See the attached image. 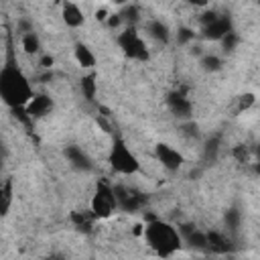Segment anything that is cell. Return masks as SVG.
Instances as JSON below:
<instances>
[{
  "mask_svg": "<svg viewBox=\"0 0 260 260\" xmlns=\"http://www.w3.org/2000/svg\"><path fill=\"white\" fill-rule=\"evenodd\" d=\"M53 63H55V59H53L51 55H43V57H41V67L49 69V67H53Z\"/></svg>",
  "mask_w": 260,
  "mask_h": 260,
  "instance_id": "obj_28",
  "label": "cell"
},
{
  "mask_svg": "<svg viewBox=\"0 0 260 260\" xmlns=\"http://www.w3.org/2000/svg\"><path fill=\"white\" fill-rule=\"evenodd\" d=\"M118 45H120L122 53H124L128 59H134V61H148L146 43L142 41V37L138 35V30H136L134 26H126L124 32H120Z\"/></svg>",
  "mask_w": 260,
  "mask_h": 260,
  "instance_id": "obj_4",
  "label": "cell"
},
{
  "mask_svg": "<svg viewBox=\"0 0 260 260\" xmlns=\"http://www.w3.org/2000/svg\"><path fill=\"white\" fill-rule=\"evenodd\" d=\"M207 248L213 250V252L223 254V252L230 250V244H228V240H225L221 234H217V232H209V234H207Z\"/></svg>",
  "mask_w": 260,
  "mask_h": 260,
  "instance_id": "obj_15",
  "label": "cell"
},
{
  "mask_svg": "<svg viewBox=\"0 0 260 260\" xmlns=\"http://www.w3.org/2000/svg\"><path fill=\"white\" fill-rule=\"evenodd\" d=\"M254 104H256V95H254V93H242V95L238 98V110H240V112L250 110Z\"/></svg>",
  "mask_w": 260,
  "mask_h": 260,
  "instance_id": "obj_19",
  "label": "cell"
},
{
  "mask_svg": "<svg viewBox=\"0 0 260 260\" xmlns=\"http://www.w3.org/2000/svg\"><path fill=\"white\" fill-rule=\"evenodd\" d=\"M114 2H116V4H124L126 0H114Z\"/></svg>",
  "mask_w": 260,
  "mask_h": 260,
  "instance_id": "obj_33",
  "label": "cell"
},
{
  "mask_svg": "<svg viewBox=\"0 0 260 260\" xmlns=\"http://www.w3.org/2000/svg\"><path fill=\"white\" fill-rule=\"evenodd\" d=\"M122 20L128 22V26H134L138 22V8L136 6H126L122 12Z\"/></svg>",
  "mask_w": 260,
  "mask_h": 260,
  "instance_id": "obj_20",
  "label": "cell"
},
{
  "mask_svg": "<svg viewBox=\"0 0 260 260\" xmlns=\"http://www.w3.org/2000/svg\"><path fill=\"white\" fill-rule=\"evenodd\" d=\"M221 45H223V49H225V51H234V49H236V45H238V35H236L234 30H230V32L221 39Z\"/></svg>",
  "mask_w": 260,
  "mask_h": 260,
  "instance_id": "obj_21",
  "label": "cell"
},
{
  "mask_svg": "<svg viewBox=\"0 0 260 260\" xmlns=\"http://www.w3.org/2000/svg\"><path fill=\"white\" fill-rule=\"evenodd\" d=\"M26 114L30 118H41V116H47L51 110H53V100L47 95V93H35L30 98V102L24 106Z\"/></svg>",
  "mask_w": 260,
  "mask_h": 260,
  "instance_id": "obj_8",
  "label": "cell"
},
{
  "mask_svg": "<svg viewBox=\"0 0 260 260\" xmlns=\"http://www.w3.org/2000/svg\"><path fill=\"white\" fill-rule=\"evenodd\" d=\"M215 18H217V12H213V10H211V12H205V14L201 16V24L205 26V24H209V22H213Z\"/></svg>",
  "mask_w": 260,
  "mask_h": 260,
  "instance_id": "obj_27",
  "label": "cell"
},
{
  "mask_svg": "<svg viewBox=\"0 0 260 260\" xmlns=\"http://www.w3.org/2000/svg\"><path fill=\"white\" fill-rule=\"evenodd\" d=\"M201 67L205 71H219L221 69V59L217 55H205L201 59Z\"/></svg>",
  "mask_w": 260,
  "mask_h": 260,
  "instance_id": "obj_18",
  "label": "cell"
},
{
  "mask_svg": "<svg viewBox=\"0 0 260 260\" xmlns=\"http://www.w3.org/2000/svg\"><path fill=\"white\" fill-rule=\"evenodd\" d=\"M154 154H156L158 162H160L165 169H169V171L181 169V165H183V160H185L183 154H181L177 148H173L171 144H165V142H160V144L154 146Z\"/></svg>",
  "mask_w": 260,
  "mask_h": 260,
  "instance_id": "obj_6",
  "label": "cell"
},
{
  "mask_svg": "<svg viewBox=\"0 0 260 260\" xmlns=\"http://www.w3.org/2000/svg\"><path fill=\"white\" fill-rule=\"evenodd\" d=\"M254 154H256V160H260V144L254 148Z\"/></svg>",
  "mask_w": 260,
  "mask_h": 260,
  "instance_id": "obj_32",
  "label": "cell"
},
{
  "mask_svg": "<svg viewBox=\"0 0 260 260\" xmlns=\"http://www.w3.org/2000/svg\"><path fill=\"white\" fill-rule=\"evenodd\" d=\"M61 16H63V22H65L67 26H71V28H77V26H81V24L85 22L83 10H81L77 4H73V2H65V4H63Z\"/></svg>",
  "mask_w": 260,
  "mask_h": 260,
  "instance_id": "obj_10",
  "label": "cell"
},
{
  "mask_svg": "<svg viewBox=\"0 0 260 260\" xmlns=\"http://www.w3.org/2000/svg\"><path fill=\"white\" fill-rule=\"evenodd\" d=\"M91 217H95V215L93 213H79V211H73L71 213V221L77 228H83V230H89L91 228Z\"/></svg>",
  "mask_w": 260,
  "mask_h": 260,
  "instance_id": "obj_17",
  "label": "cell"
},
{
  "mask_svg": "<svg viewBox=\"0 0 260 260\" xmlns=\"http://www.w3.org/2000/svg\"><path fill=\"white\" fill-rule=\"evenodd\" d=\"M79 87H81V93L87 102H93L95 100V93H98V75L91 71L87 75H83L79 79Z\"/></svg>",
  "mask_w": 260,
  "mask_h": 260,
  "instance_id": "obj_13",
  "label": "cell"
},
{
  "mask_svg": "<svg viewBox=\"0 0 260 260\" xmlns=\"http://www.w3.org/2000/svg\"><path fill=\"white\" fill-rule=\"evenodd\" d=\"M65 156H67V160H69L75 169H79V171H89V169H91V162H89L87 154H85L79 146H67V148H65Z\"/></svg>",
  "mask_w": 260,
  "mask_h": 260,
  "instance_id": "obj_11",
  "label": "cell"
},
{
  "mask_svg": "<svg viewBox=\"0 0 260 260\" xmlns=\"http://www.w3.org/2000/svg\"><path fill=\"white\" fill-rule=\"evenodd\" d=\"M193 37H195V32H193L191 28H181V30L177 32V41H179V43H189Z\"/></svg>",
  "mask_w": 260,
  "mask_h": 260,
  "instance_id": "obj_24",
  "label": "cell"
},
{
  "mask_svg": "<svg viewBox=\"0 0 260 260\" xmlns=\"http://www.w3.org/2000/svg\"><path fill=\"white\" fill-rule=\"evenodd\" d=\"M230 30H232L230 18L217 14V18H215L213 22H209V24L203 26V37H205L207 41H221Z\"/></svg>",
  "mask_w": 260,
  "mask_h": 260,
  "instance_id": "obj_7",
  "label": "cell"
},
{
  "mask_svg": "<svg viewBox=\"0 0 260 260\" xmlns=\"http://www.w3.org/2000/svg\"><path fill=\"white\" fill-rule=\"evenodd\" d=\"M146 32L154 39V41H160V43H167L169 41V26L162 24L160 20H150L146 24Z\"/></svg>",
  "mask_w": 260,
  "mask_h": 260,
  "instance_id": "obj_14",
  "label": "cell"
},
{
  "mask_svg": "<svg viewBox=\"0 0 260 260\" xmlns=\"http://www.w3.org/2000/svg\"><path fill=\"white\" fill-rule=\"evenodd\" d=\"M225 223H228L232 230H236L238 223H240V213H238L236 209H230V211L225 213Z\"/></svg>",
  "mask_w": 260,
  "mask_h": 260,
  "instance_id": "obj_23",
  "label": "cell"
},
{
  "mask_svg": "<svg viewBox=\"0 0 260 260\" xmlns=\"http://www.w3.org/2000/svg\"><path fill=\"white\" fill-rule=\"evenodd\" d=\"M252 169H254V173H256V175H260V160H256V162L252 165Z\"/></svg>",
  "mask_w": 260,
  "mask_h": 260,
  "instance_id": "obj_31",
  "label": "cell"
},
{
  "mask_svg": "<svg viewBox=\"0 0 260 260\" xmlns=\"http://www.w3.org/2000/svg\"><path fill=\"white\" fill-rule=\"evenodd\" d=\"M0 95L4 104L14 110V108H24L35 93H32V87L26 75L18 67L6 65L0 71Z\"/></svg>",
  "mask_w": 260,
  "mask_h": 260,
  "instance_id": "obj_1",
  "label": "cell"
},
{
  "mask_svg": "<svg viewBox=\"0 0 260 260\" xmlns=\"http://www.w3.org/2000/svg\"><path fill=\"white\" fill-rule=\"evenodd\" d=\"M167 104H169V108H171V112L175 116H179V118H189L191 116L193 106H191V102H189V98L185 93H181V91L171 93L167 98Z\"/></svg>",
  "mask_w": 260,
  "mask_h": 260,
  "instance_id": "obj_9",
  "label": "cell"
},
{
  "mask_svg": "<svg viewBox=\"0 0 260 260\" xmlns=\"http://www.w3.org/2000/svg\"><path fill=\"white\" fill-rule=\"evenodd\" d=\"M110 165L116 173L120 175H134L140 171V162L136 158V154L126 146L124 140L116 138L114 144H112V150H110Z\"/></svg>",
  "mask_w": 260,
  "mask_h": 260,
  "instance_id": "obj_3",
  "label": "cell"
},
{
  "mask_svg": "<svg viewBox=\"0 0 260 260\" xmlns=\"http://www.w3.org/2000/svg\"><path fill=\"white\" fill-rule=\"evenodd\" d=\"M118 207V199L114 189H110L108 185H100L98 191L91 197V213L95 217H110Z\"/></svg>",
  "mask_w": 260,
  "mask_h": 260,
  "instance_id": "obj_5",
  "label": "cell"
},
{
  "mask_svg": "<svg viewBox=\"0 0 260 260\" xmlns=\"http://www.w3.org/2000/svg\"><path fill=\"white\" fill-rule=\"evenodd\" d=\"M106 22H108V26L116 28V26H120V22H122V14H110Z\"/></svg>",
  "mask_w": 260,
  "mask_h": 260,
  "instance_id": "obj_26",
  "label": "cell"
},
{
  "mask_svg": "<svg viewBox=\"0 0 260 260\" xmlns=\"http://www.w3.org/2000/svg\"><path fill=\"white\" fill-rule=\"evenodd\" d=\"M144 240L150 248H154L160 256H171L181 248V234L160 219H152L144 228Z\"/></svg>",
  "mask_w": 260,
  "mask_h": 260,
  "instance_id": "obj_2",
  "label": "cell"
},
{
  "mask_svg": "<svg viewBox=\"0 0 260 260\" xmlns=\"http://www.w3.org/2000/svg\"><path fill=\"white\" fill-rule=\"evenodd\" d=\"M8 207H10V181H6L2 187V213L4 215L8 213Z\"/></svg>",
  "mask_w": 260,
  "mask_h": 260,
  "instance_id": "obj_22",
  "label": "cell"
},
{
  "mask_svg": "<svg viewBox=\"0 0 260 260\" xmlns=\"http://www.w3.org/2000/svg\"><path fill=\"white\" fill-rule=\"evenodd\" d=\"M189 2H191V4H195V6H205L209 0H189Z\"/></svg>",
  "mask_w": 260,
  "mask_h": 260,
  "instance_id": "obj_30",
  "label": "cell"
},
{
  "mask_svg": "<svg viewBox=\"0 0 260 260\" xmlns=\"http://www.w3.org/2000/svg\"><path fill=\"white\" fill-rule=\"evenodd\" d=\"M73 55H75V61L79 63V67H83V69H93V65H95V55L91 53V49H89L87 45H83V43L75 45Z\"/></svg>",
  "mask_w": 260,
  "mask_h": 260,
  "instance_id": "obj_12",
  "label": "cell"
},
{
  "mask_svg": "<svg viewBox=\"0 0 260 260\" xmlns=\"http://www.w3.org/2000/svg\"><path fill=\"white\" fill-rule=\"evenodd\" d=\"M22 49H24V53H28V55L39 53V49H41V41H39L37 32L26 30V32L22 35Z\"/></svg>",
  "mask_w": 260,
  "mask_h": 260,
  "instance_id": "obj_16",
  "label": "cell"
},
{
  "mask_svg": "<svg viewBox=\"0 0 260 260\" xmlns=\"http://www.w3.org/2000/svg\"><path fill=\"white\" fill-rule=\"evenodd\" d=\"M108 16H110V14H108V10H106V8H100V10L95 12V18H98L100 22H104V20H108Z\"/></svg>",
  "mask_w": 260,
  "mask_h": 260,
  "instance_id": "obj_29",
  "label": "cell"
},
{
  "mask_svg": "<svg viewBox=\"0 0 260 260\" xmlns=\"http://www.w3.org/2000/svg\"><path fill=\"white\" fill-rule=\"evenodd\" d=\"M234 156H236L240 162H246V160H248V156H250V152H248V148H244L242 144H238V146L234 148Z\"/></svg>",
  "mask_w": 260,
  "mask_h": 260,
  "instance_id": "obj_25",
  "label": "cell"
}]
</instances>
